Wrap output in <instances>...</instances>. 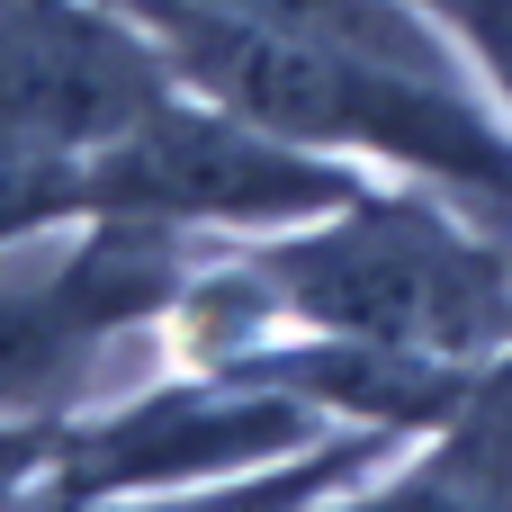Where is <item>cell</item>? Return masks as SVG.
Returning a JSON list of instances; mask_svg holds the SVG:
<instances>
[{
	"label": "cell",
	"instance_id": "7",
	"mask_svg": "<svg viewBox=\"0 0 512 512\" xmlns=\"http://www.w3.org/2000/svg\"><path fill=\"white\" fill-rule=\"evenodd\" d=\"M441 27H450V45L468 54V72L486 81V99L512 117V0H423Z\"/></svg>",
	"mask_w": 512,
	"mask_h": 512
},
{
	"label": "cell",
	"instance_id": "8",
	"mask_svg": "<svg viewBox=\"0 0 512 512\" xmlns=\"http://www.w3.org/2000/svg\"><path fill=\"white\" fill-rule=\"evenodd\" d=\"M54 450H63V423L54 414H0V504L27 495V486H45Z\"/></svg>",
	"mask_w": 512,
	"mask_h": 512
},
{
	"label": "cell",
	"instance_id": "5",
	"mask_svg": "<svg viewBox=\"0 0 512 512\" xmlns=\"http://www.w3.org/2000/svg\"><path fill=\"white\" fill-rule=\"evenodd\" d=\"M396 504H512V342L477 369V387L432 423V450L414 477L387 486Z\"/></svg>",
	"mask_w": 512,
	"mask_h": 512
},
{
	"label": "cell",
	"instance_id": "4",
	"mask_svg": "<svg viewBox=\"0 0 512 512\" xmlns=\"http://www.w3.org/2000/svg\"><path fill=\"white\" fill-rule=\"evenodd\" d=\"M180 90L162 36L117 0H0V135L99 162Z\"/></svg>",
	"mask_w": 512,
	"mask_h": 512
},
{
	"label": "cell",
	"instance_id": "3",
	"mask_svg": "<svg viewBox=\"0 0 512 512\" xmlns=\"http://www.w3.org/2000/svg\"><path fill=\"white\" fill-rule=\"evenodd\" d=\"M333 414L261 369H180L90 423H63V450L45 468L54 504H108V495H225L252 468L297 459L324 441Z\"/></svg>",
	"mask_w": 512,
	"mask_h": 512
},
{
	"label": "cell",
	"instance_id": "2",
	"mask_svg": "<svg viewBox=\"0 0 512 512\" xmlns=\"http://www.w3.org/2000/svg\"><path fill=\"white\" fill-rule=\"evenodd\" d=\"M351 198H369V180L342 153L288 144V135L252 126L243 108H225V99H207L189 81L135 135H117L90 162V216H153V225L234 234V243L315 225V216H333Z\"/></svg>",
	"mask_w": 512,
	"mask_h": 512
},
{
	"label": "cell",
	"instance_id": "6",
	"mask_svg": "<svg viewBox=\"0 0 512 512\" xmlns=\"http://www.w3.org/2000/svg\"><path fill=\"white\" fill-rule=\"evenodd\" d=\"M81 216H90V162L27 144V135H0V252L36 243V234H72Z\"/></svg>",
	"mask_w": 512,
	"mask_h": 512
},
{
	"label": "cell",
	"instance_id": "1",
	"mask_svg": "<svg viewBox=\"0 0 512 512\" xmlns=\"http://www.w3.org/2000/svg\"><path fill=\"white\" fill-rule=\"evenodd\" d=\"M450 207L369 189L315 225L261 234L252 261L288 297L297 333H342V342L486 369L512 342V243L504 225H486V216L468 225Z\"/></svg>",
	"mask_w": 512,
	"mask_h": 512
}]
</instances>
